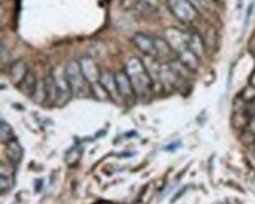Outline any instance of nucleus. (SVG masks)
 Returning <instances> with one entry per match:
<instances>
[{
    "instance_id": "f257e3e1",
    "label": "nucleus",
    "mask_w": 255,
    "mask_h": 204,
    "mask_svg": "<svg viewBox=\"0 0 255 204\" xmlns=\"http://www.w3.org/2000/svg\"><path fill=\"white\" fill-rule=\"evenodd\" d=\"M125 72L132 82L135 95L140 99L148 98L152 93L153 81L142 61L138 58H130L126 64Z\"/></svg>"
},
{
    "instance_id": "f03ea898",
    "label": "nucleus",
    "mask_w": 255,
    "mask_h": 204,
    "mask_svg": "<svg viewBox=\"0 0 255 204\" xmlns=\"http://www.w3.org/2000/svg\"><path fill=\"white\" fill-rule=\"evenodd\" d=\"M65 74H66L72 92L74 94H81L85 92L87 80L85 79L79 61L71 60L65 67Z\"/></svg>"
},
{
    "instance_id": "7ed1b4c3",
    "label": "nucleus",
    "mask_w": 255,
    "mask_h": 204,
    "mask_svg": "<svg viewBox=\"0 0 255 204\" xmlns=\"http://www.w3.org/2000/svg\"><path fill=\"white\" fill-rule=\"evenodd\" d=\"M168 7L176 19L189 24L197 17V9L189 0H168Z\"/></svg>"
},
{
    "instance_id": "20e7f679",
    "label": "nucleus",
    "mask_w": 255,
    "mask_h": 204,
    "mask_svg": "<svg viewBox=\"0 0 255 204\" xmlns=\"http://www.w3.org/2000/svg\"><path fill=\"white\" fill-rule=\"evenodd\" d=\"M52 77H53L55 88H57V95L58 100L57 102L59 103H66L68 100L71 99L72 92L70 83H68L66 74H65V69L60 67H55L52 72Z\"/></svg>"
},
{
    "instance_id": "39448f33",
    "label": "nucleus",
    "mask_w": 255,
    "mask_h": 204,
    "mask_svg": "<svg viewBox=\"0 0 255 204\" xmlns=\"http://www.w3.org/2000/svg\"><path fill=\"white\" fill-rule=\"evenodd\" d=\"M79 64H80L81 70H83L85 79L87 80V82L90 83L91 86L96 85V83H99L101 73L97 63L93 60V58L91 57L81 58Z\"/></svg>"
},
{
    "instance_id": "423d86ee",
    "label": "nucleus",
    "mask_w": 255,
    "mask_h": 204,
    "mask_svg": "<svg viewBox=\"0 0 255 204\" xmlns=\"http://www.w3.org/2000/svg\"><path fill=\"white\" fill-rule=\"evenodd\" d=\"M114 76H116L117 88H118V93H119V95L122 96L123 99H125L126 101L128 102L133 101L136 95H135V92H134L132 82H130L129 77L126 74V72H119Z\"/></svg>"
},
{
    "instance_id": "0eeeda50",
    "label": "nucleus",
    "mask_w": 255,
    "mask_h": 204,
    "mask_svg": "<svg viewBox=\"0 0 255 204\" xmlns=\"http://www.w3.org/2000/svg\"><path fill=\"white\" fill-rule=\"evenodd\" d=\"M133 43L135 47L138 48L140 52L148 57H158V51H156V44L155 39H153L148 35L138 33L133 37Z\"/></svg>"
},
{
    "instance_id": "6e6552de",
    "label": "nucleus",
    "mask_w": 255,
    "mask_h": 204,
    "mask_svg": "<svg viewBox=\"0 0 255 204\" xmlns=\"http://www.w3.org/2000/svg\"><path fill=\"white\" fill-rule=\"evenodd\" d=\"M166 41L169 46L179 51L180 53L188 48V35L176 28H169L166 31Z\"/></svg>"
},
{
    "instance_id": "1a4fd4ad",
    "label": "nucleus",
    "mask_w": 255,
    "mask_h": 204,
    "mask_svg": "<svg viewBox=\"0 0 255 204\" xmlns=\"http://www.w3.org/2000/svg\"><path fill=\"white\" fill-rule=\"evenodd\" d=\"M5 154L8 160L13 163H19L22 157V148L19 142L13 138V140L5 143Z\"/></svg>"
},
{
    "instance_id": "9d476101",
    "label": "nucleus",
    "mask_w": 255,
    "mask_h": 204,
    "mask_svg": "<svg viewBox=\"0 0 255 204\" xmlns=\"http://www.w3.org/2000/svg\"><path fill=\"white\" fill-rule=\"evenodd\" d=\"M99 83L104 87L105 90H106V92L109 93L110 98H111V96H112V98H113V96L116 95V94H118V95H119V93H118V88H117L116 76L112 75V74H111V73H109V72L101 73Z\"/></svg>"
},
{
    "instance_id": "9b49d317",
    "label": "nucleus",
    "mask_w": 255,
    "mask_h": 204,
    "mask_svg": "<svg viewBox=\"0 0 255 204\" xmlns=\"http://www.w3.org/2000/svg\"><path fill=\"white\" fill-rule=\"evenodd\" d=\"M180 63L187 67L189 70H197L199 67V57L187 48L180 53Z\"/></svg>"
},
{
    "instance_id": "f8f14e48",
    "label": "nucleus",
    "mask_w": 255,
    "mask_h": 204,
    "mask_svg": "<svg viewBox=\"0 0 255 204\" xmlns=\"http://www.w3.org/2000/svg\"><path fill=\"white\" fill-rule=\"evenodd\" d=\"M188 48L193 53L197 54L200 58L204 54L205 47H204V41H202L201 37L197 33H192L188 35Z\"/></svg>"
},
{
    "instance_id": "ddd939ff",
    "label": "nucleus",
    "mask_w": 255,
    "mask_h": 204,
    "mask_svg": "<svg viewBox=\"0 0 255 204\" xmlns=\"http://www.w3.org/2000/svg\"><path fill=\"white\" fill-rule=\"evenodd\" d=\"M9 74H11V77L14 83H20L22 79L26 76L27 74V69H26L25 64L22 61H18L14 65H12L11 69H9Z\"/></svg>"
},
{
    "instance_id": "4468645a",
    "label": "nucleus",
    "mask_w": 255,
    "mask_h": 204,
    "mask_svg": "<svg viewBox=\"0 0 255 204\" xmlns=\"http://www.w3.org/2000/svg\"><path fill=\"white\" fill-rule=\"evenodd\" d=\"M20 86L21 92L26 94V95H33L35 86H37V81H35V77L31 72H27L26 76L22 79V81L19 83Z\"/></svg>"
},
{
    "instance_id": "2eb2a0df",
    "label": "nucleus",
    "mask_w": 255,
    "mask_h": 204,
    "mask_svg": "<svg viewBox=\"0 0 255 204\" xmlns=\"http://www.w3.org/2000/svg\"><path fill=\"white\" fill-rule=\"evenodd\" d=\"M0 181H1V193L4 194L5 192H8L9 189H12L13 184H14V170L12 168L7 167V171L1 170V175H0Z\"/></svg>"
},
{
    "instance_id": "dca6fc26",
    "label": "nucleus",
    "mask_w": 255,
    "mask_h": 204,
    "mask_svg": "<svg viewBox=\"0 0 255 204\" xmlns=\"http://www.w3.org/2000/svg\"><path fill=\"white\" fill-rule=\"evenodd\" d=\"M33 100L37 103H42L45 100L48 99L47 96V88H46V81H38L37 86H35L33 93Z\"/></svg>"
},
{
    "instance_id": "f3484780",
    "label": "nucleus",
    "mask_w": 255,
    "mask_h": 204,
    "mask_svg": "<svg viewBox=\"0 0 255 204\" xmlns=\"http://www.w3.org/2000/svg\"><path fill=\"white\" fill-rule=\"evenodd\" d=\"M0 136H1L2 143H6V142L15 138L12 127L5 121V120H1V122H0Z\"/></svg>"
},
{
    "instance_id": "a211bd4d",
    "label": "nucleus",
    "mask_w": 255,
    "mask_h": 204,
    "mask_svg": "<svg viewBox=\"0 0 255 204\" xmlns=\"http://www.w3.org/2000/svg\"><path fill=\"white\" fill-rule=\"evenodd\" d=\"M254 6H255V1H252L250 6H248V9L246 13V20H245V28H247L248 24H250L251 17H252V14H253V11H254Z\"/></svg>"
},
{
    "instance_id": "6ab92c4d",
    "label": "nucleus",
    "mask_w": 255,
    "mask_h": 204,
    "mask_svg": "<svg viewBox=\"0 0 255 204\" xmlns=\"http://www.w3.org/2000/svg\"><path fill=\"white\" fill-rule=\"evenodd\" d=\"M250 129H251L252 133H254V134H255V115L253 116V118H252L251 122H250Z\"/></svg>"
},
{
    "instance_id": "aec40b11",
    "label": "nucleus",
    "mask_w": 255,
    "mask_h": 204,
    "mask_svg": "<svg viewBox=\"0 0 255 204\" xmlns=\"http://www.w3.org/2000/svg\"><path fill=\"white\" fill-rule=\"evenodd\" d=\"M250 111L255 115V98L252 100L251 103H250Z\"/></svg>"
},
{
    "instance_id": "412c9836",
    "label": "nucleus",
    "mask_w": 255,
    "mask_h": 204,
    "mask_svg": "<svg viewBox=\"0 0 255 204\" xmlns=\"http://www.w3.org/2000/svg\"><path fill=\"white\" fill-rule=\"evenodd\" d=\"M250 83H251L252 87H254V88H255V70L253 73H252V75L250 77Z\"/></svg>"
},
{
    "instance_id": "4be33fe9",
    "label": "nucleus",
    "mask_w": 255,
    "mask_h": 204,
    "mask_svg": "<svg viewBox=\"0 0 255 204\" xmlns=\"http://www.w3.org/2000/svg\"><path fill=\"white\" fill-rule=\"evenodd\" d=\"M254 149H255V144H254Z\"/></svg>"
}]
</instances>
